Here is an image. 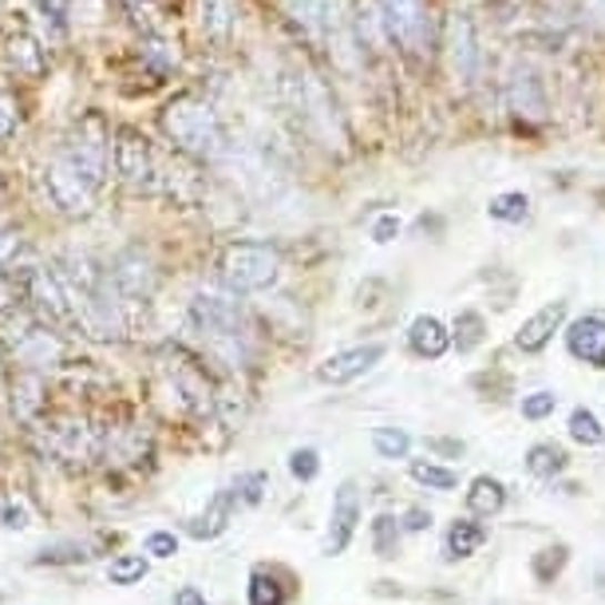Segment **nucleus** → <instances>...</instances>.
Returning <instances> with one entry per match:
<instances>
[{
	"label": "nucleus",
	"mask_w": 605,
	"mask_h": 605,
	"mask_svg": "<svg viewBox=\"0 0 605 605\" xmlns=\"http://www.w3.org/2000/svg\"><path fill=\"white\" fill-rule=\"evenodd\" d=\"M163 131L174 143V151L190 154V159H202V163H214L226 154V131H222V119L210 108L202 95L194 91H182L163 108Z\"/></svg>",
	"instance_id": "1"
},
{
	"label": "nucleus",
	"mask_w": 605,
	"mask_h": 605,
	"mask_svg": "<svg viewBox=\"0 0 605 605\" xmlns=\"http://www.w3.org/2000/svg\"><path fill=\"white\" fill-rule=\"evenodd\" d=\"M222 285L230 293H262L281 278V253L270 242H230L222 250Z\"/></svg>",
	"instance_id": "2"
},
{
	"label": "nucleus",
	"mask_w": 605,
	"mask_h": 605,
	"mask_svg": "<svg viewBox=\"0 0 605 605\" xmlns=\"http://www.w3.org/2000/svg\"><path fill=\"white\" fill-rule=\"evenodd\" d=\"M380 24L407 60H427L435 52L432 0H380Z\"/></svg>",
	"instance_id": "3"
},
{
	"label": "nucleus",
	"mask_w": 605,
	"mask_h": 605,
	"mask_svg": "<svg viewBox=\"0 0 605 605\" xmlns=\"http://www.w3.org/2000/svg\"><path fill=\"white\" fill-rule=\"evenodd\" d=\"M111 163H115V174L127 182V186L143 190V194H159L167 182L151 139L139 135L135 127H119L115 143H111Z\"/></svg>",
	"instance_id": "4"
},
{
	"label": "nucleus",
	"mask_w": 605,
	"mask_h": 605,
	"mask_svg": "<svg viewBox=\"0 0 605 605\" xmlns=\"http://www.w3.org/2000/svg\"><path fill=\"white\" fill-rule=\"evenodd\" d=\"M60 154L83 174V179L103 186V179H108V171H111V131L103 127L100 115L80 119V123L72 127V135H68V143H63Z\"/></svg>",
	"instance_id": "5"
},
{
	"label": "nucleus",
	"mask_w": 605,
	"mask_h": 605,
	"mask_svg": "<svg viewBox=\"0 0 605 605\" xmlns=\"http://www.w3.org/2000/svg\"><path fill=\"white\" fill-rule=\"evenodd\" d=\"M44 190H48V202H52L60 214H72V218L88 214V210L95 206V194H100V186L91 179H83L63 154H56L52 163L44 167Z\"/></svg>",
	"instance_id": "6"
},
{
	"label": "nucleus",
	"mask_w": 605,
	"mask_h": 605,
	"mask_svg": "<svg viewBox=\"0 0 605 605\" xmlns=\"http://www.w3.org/2000/svg\"><path fill=\"white\" fill-rule=\"evenodd\" d=\"M190 313H194V325H199L202 333H206L210 341H218V344H238L245 336L242 313H238V305L230 298H218V293H199L194 305H190Z\"/></svg>",
	"instance_id": "7"
},
{
	"label": "nucleus",
	"mask_w": 605,
	"mask_h": 605,
	"mask_svg": "<svg viewBox=\"0 0 605 605\" xmlns=\"http://www.w3.org/2000/svg\"><path fill=\"white\" fill-rule=\"evenodd\" d=\"M447 60H452V75L463 83V88H471L475 83V72H480V37H475V20L467 17V12H455L452 20H447Z\"/></svg>",
	"instance_id": "8"
},
{
	"label": "nucleus",
	"mask_w": 605,
	"mask_h": 605,
	"mask_svg": "<svg viewBox=\"0 0 605 605\" xmlns=\"http://www.w3.org/2000/svg\"><path fill=\"white\" fill-rule=\"evenodd\" d=\"M380 361H384V344H380V341L356 344V349H344V353L329 356V361L316 369V380H321V384H333V389H341V384H353V380H361L364 372H372Z\"/></svg>",
	"instance_id": "9"
},
{
	"label": "nucleus",
	"mask_w": 605,
	"mask_h": 605,
	"mask_svg": "<svg viewBox=\"0 0 605 605\" xmlns=\"http://www.w3.org/2000/svg\"><path fill=\"white\" fill-rule=\"evenodd\" d=\"M28 301H32L48 321H56V325H63V321H72L75 316L72 290L63 285V278H56V273H48V270L28 273Z\"/></svg>",
	"instance_id": "10"
},
{
	"label": "nucleus",
	"mask_w": 605,
	"mask_h": 605,
	"mask_svg": "<svg viewBox=\"0 0 605 605\" xmlns=\"http://www.w3.org/2000/svg\"><path fill=\"white\" fill-rule=\"evenodd\" d=\"M108 285L119 293V298H131V301L151 298V290H154V270H151V262L143 258V250L119 253L115 265L108 270Z\"/></svg>",
	"instance_id": "11"
},
{
	"label": "nucleus",
	"mask_w": 605,
	"mask_h": 605,
	"mask_svg": "<svg viewBox=\"0 0 605 605\" xmlns=\"http://www.w3.org/2000/svg\"><path fill=\"white\" fill-rule=\"evenodd\" d=\"M506 108L515 111L523 123H543L546 119V91L543 80L531 68H515L506 80Z\"/></svg>",
	"instance_id": "12"
},
{
	"label": "nucleus",
	"mask_w": 605,
	"mask_h": 605,
	"mask_svg": "<svg viewBox=\"0 0 605 605\" xmlns=\"http://www.w3.org/2000/svg\"><path fill=\"white\" fill-rule=\"evenodd\" d=\"M356 523H361V491H356V483L349 480V483H341V487H336V498H333V526H329L325 551L329 554H344V546L353 543Z\"/></svg>",
	"instance_id": "13"
},
{
	"label": "nucleus",
	"mask_w": 605,
	"mask_h": 605,
	"mask_svg": "<svg viewBox=\"0 0 605 605\" xmlns=\"http://www.w3.org/2000/svg\"><path fill=\"white\" fill-rule=\"evenodd\" d=\"M562 321H566V301H551V305L538 309L531 321H523L515 344L523 349V353H543L546 344L554 341V333L562 329Z\"/></svg>",
	"instance_id": "14"
},
{
	"label": "nucleus",
	"mask_w": 605,
	"mask_h": 605,
	"mask_svg": "<svg viewBox=\"0 0 605 605\" xmlns=\"http://www.w3.org/2000/svg\"><path fill=\"white\" fill-rule=\"evenodd\" d=\"M566 344L578 361L594 364V369H605V321L602 316H578V321L566 329Z\"/></svg>",
	"instance_id": "15"
},
{
	"label": "nucleus",
	"mask_w": 605,
	"mask_h": 605,
	"mask_svg": "<svg viewBox=\"0 0 605 605\" xmlns=\"http://www.w3.org/2000/svg\"><path fill=\"white\" fill-rule=\"evenodd\" d=\"M407 344H412V353L424 356V361H440V356L452 349V333L443 329L440 316L424 313V316H416V321L407 325Z\"/></svg>",
	"instance_id": "16"
},
{
	"label": "nucleus",
	"mask_w": 605,
	"mask_h": 605,
	"mask_svg": "<svg viewBox=\"0 0 605 605\" xmlns=\"http://www.w3.org/2000/svg\"><path fill=\"white\" fill-rule=\"evenodd\" d=\"M281 9H285V17H290L309 40H321L329 28V17H333L336 9V0H281Z\"/></svg>",
	"instance_id": "17"
},
{
	"label": "nucleus",
	"mask_w": 605,
	"mask_h": 605,
	"mask_svg": "<svg viewBox=\"0 0 605 605\" xmlns=\"http://www.w3.org/2000/svg\"><path fill=\"white\" fill-rule=\"evenodd\" d=\"M234 506H238V495L234 487L230 491H218L214 498H210V506L202 511V518H194V523L186 526L194 538H218V534L230 526V515H234Z\"/></svg>",
	"instance_id": "18"
},
{
	"label": "nucleus",
	"mask_w": 605,
	"mask_h": 605,
	"mask_svg": "<svg viewBox=\"0 0 605 605\" xmlns=\"http://www.w3.org/2000/svg\"><path fill=\"white\" fill-rule=\"evenodd\" d=\"M199 24L210 40H226L238 24V0H199Z\"/></svg>",
	"instance_id": "19"
},
{
	"label": "nucleus",
	"mask_w": 605,
	"mask_h": 605,
	"mask_svg": "<svg viewBox=\"0 0 605 605\" xmlns=\"http://www.w3.org/2000/svg\"><path fill=\"white\" fill-rule=\"evenodd\" d=\"M503 503H506V491H503V483H498V480H491V475H480V480L471 483V491H467L471 515L491 518V515H498V511H503Z\"/></svg>",
	"instance_id": "20"
},
{
	"label": "nucleus",
	"mask_w": 605,
	"mask_h": 605,
	"mask_svg": "<svg viewBox=\"0 0 605 605\" xmlns=\"http://www.w3.org/2000/svg\"><path fill=\"white\" fill-rule=\"evenodd\" d=\"M483 543H487V531H483L480 523H467V518H460V523L447 531L443 554H447V558H467V554H475Z\"/></svg>",
	"instance_id": "21"
},
{
	"label": "nucleus",
	"mask_w": 605,
	"mask_h": 605,
	"mask_svg": "<svg viewBox=\"0 0 605 605\" xmlns=\"http://www.w3.org/2000/svg\"><path fill=\"white\" fill-rule=\"evenodd\" d=\"M487 214L495 218V222H511V226H518V222L531 218V199H526L523 190H506V194H495V199H491Z\"/></svg>",
	"instance_id": "22"
},
{
	"label": "nucleus",
	"mask_w": 605,
	"mask_h": 605,
	"mask_svg": "<svg viewBox=\"0 0 605 605\" xmlns=\"http://www.w3.org/2000/svg\"><path fill=\"white\" fill-rule=\"evenodd\" d=\"M483 336H487V321H483L475 309H463V313L455 316V336H452L455 349H460V353H475L483 344Z\"/></svg>",
	"instance_id": "23"
},
{
	"label": "nucleus",
	"mask_w": 605,
	"mask_h": 605,
	"mask_svg": "<svg viewBox=\"0 0 605 605\" xmlns=\"http://www.w3.org/2000/svg\"><path fill=\"white\" fill-rule=\"evenodd\" d=\"M562 467H566V452L554 447V443H534L531 455H526V471L538 475V480H551V475H558Z\"/></svg>",
	"instance_id": "24"
},
{
	"label": "nucleus",
	"mask_w": 605,
	"mask_h": 605,
	"mask_svg": "<svg viewBox=\"0 0 605 605\" xmlns=\"http://www.w3.org/2000/svg\"><path fill=\"white\" fill-rule=\"evenodd\" d=\"M602 424H597V416L589 412V407H574L569 412V440L582 443V447H597L602 443Z\"/></svg>",
	"instance_id": "25"
},
{
	"label": "nucleus",
	"mask_w": 605,
	"mask_h": 605,
	"mask_svg": "<svg viewBox=\"0 0 605 605\" xmlns=\"http://www.w3.org/2000/svg\"><path fill=\"white\" fill-rule=\"evenodd\" d=\"M412 480L420 483V487H432V491H455V483H460V475H455L452 467H440V463H412Z\"/></svg>",
	"instance_id": "26"
},
{
	"label": "nucleus",
	"mask_w": 605,
	"mask_h": 605,
	"mask_svg": "<svg viewBox=\"0 0 605 605\" xmlns=\"http://www.w3.org/2000/svg\"><path fill=\"white\" fill-rule=\"evenodd\" d=\"M250 605H285V586L265 569H253L250 578Z\"/></svg>",
	"instance_id": "27"
},
{
	"label": "nucleus",
	"mask_w": 605,
	"mask_h": 605,
	"mask_svg": "<svg viewBox=\"0 0 605 605\" xmlns=\"http://www.w3.org/2000/svg\"><path fill=\"white\" fill-rule=\"evenodd\" d=\"M372 447H376L380 460H404L412 440H407V432H400V427H376V432H372Z\"/></svg>",
	"instance_id": "28"
},
{
	"label": "nucleus",
	"mask_w": 605,
	"mask_h": 605,
	"mask_svg": "<svg viewBox=\"0 0 605 605\" xmlns=\"http://www.w3.org/2000/svg\"><path fill=\"white\" fill-rule=\"evenodd\" d=\"M372 543H376V554L380 558H396L400 554V526L392 515H380L372 523Z\"/></svg>",
	"instance_id": "29"
},
{
	"label": "nucleus",
	"mask_w": 605,
	"mask_h": 605,
	"mask_svg": "<svg viewBox=\"0 0 605 605\" xmlns=\"http://www.w3.org/2000/svg\"><path fill=\"white\" fill-rule=\"evenodd\" d=\"M108 578L111 586H131V582L147 578V558L143 554H123V558H115L108 566Z\"/></svg>",
	"instance_id": "30"
},
{
	"label": "nucleus",
	"mask_w": 605,
	"mask_h": 605,
	"mask_svg": "<svg viewBox=\"0 0 605 605\" xmlns=\"http://www.w3.org/2000/svg\"><path fill=\"white\" fill-rule=\"evenodd\" d=\"M20 123H24V115H20V100L9 88H0V143H9V139L20 131Z\"/></svg>",
	"instance_id": "31"
},
{
	"label": "nucleus",
	"mask_w": 605,
	"mask_h": 605,
	"mask_svg": "<svg viewBox=\"0 0 605 605\" xmlns=\"http://www.w3.org/2000/svg\"><path fill=\"white\" fill-rule=\"evenodd\" d=\"M566 546H551V551H543L538 558H534V578L538 582H554L562 574V566H566Z\"/></svg>",
	"instance_id": "32"
},
{
	"label": "nucleus",
	"mask_w": 605,
	"mask_h": 605,
	"mask_svg": "<svg viewBox=\"0 0 605 605\" xmlns=\"http://www.w3.org/2000/svg\"><path fill=\"white\" fill-rule=\"evenodd\" d=\"M316 471H321V455H316V447H298V452L290 455V475L301 483H313Z\"/></svg>",
	"instance_id": "33"
},
{
	"label": "nucleus",
	"mask_w": 605,
	"mask_h": 605,
	"mask_svg": "<svg viewBox=\"0 0 605 605\" xmlns=\"http://www.w3.org/2000/svg\"><path fill=\"white\" fill-rule=\"evenodd\" d=\"M83 558H91L88 546L63 543V546H52V551H40L32 562H37V566H60V562H83Z\"/></svg>",
	"instance_id": "34"
},
{
	"label": "nucleus",
	"mask_w": 605,
	"mask_h": 605,
	"mask_svg": "<svg viewBox=\"0 0 605 605\" xmlns=\"http://www.w3.org/2000/svg\"><path fill=\"white\" fill-rule=\"evenodd\" d=\"M554 407H558V396H554V392H531V396H523L526 420H546Z\"/></svg>",
	"instance_id": "35"
},
{
	"label": "nucleus",
	"mask_w": 605,
	"mask_h": 605,
	"mask_svg": "<svg viewBox=\"0 0 605 605\" xmlns=\"http://www.w3.org/2000/svg\"><path fill=\"white\" fill-rule=\"evenodd\" d=\"M262 491H265V475H262V471H253V475H242V480L234 483L238 503L258 506V503H262Z\"/></svg>",
	"instance_id": "36"
},
{
	"label": "nucleus",
	"mask_w": 605,
	"mask_h": 605,
	"mask_svg": "<svg viewBox=\"0 0 605 605\" xmlns=\"http://www.w3.org/2000/svg\"><path fill=\"white\" fill-rule=\"evenodd\" d=\"M174 551H179V538H174L171 531H154L151 538H147V554H151V558H171Z\"/></svg>",
	"instance_id": "37"
},
{
	"label": "nucleus",
	"mask_w": 605,
	"mask_h": 605,
	"mask_svg": "<svg viewBox=\"0 0 605 605\" xmlns=\"http://www.w3.org/2000/svg\"><path fill=\"white\" fill-rule=\"evenodd\" d=\"M400 234V218L396 214H380L376 222H372V242H392V238Z\"/></svg>",
	"instance_id": "38"
},
{
	"label": "nucleus",
	"mask_w": 605,
	"mask_h": 605,
	"mask_svg": "<svg viewBox=\"0 0 605 605\" xmlns=\"http://www.w3.org/2000/svg\"><path fill=\"white\" fill-rule=\"evenodd\" d=\"M404 526L407 531H427V526H432V515H427L424 506H412V511L404 515Z\"/></svg>",
	"instance_id": "39"
},
{
	"label": "nucleus",
	"mask_w": 605,
	"mask_h": 605,
	"mask_svg": "<svg viewBox=\"0 0 605 605\" xmlns=\"http://www.w3.org/2000/svg\"><path fill=\"white\" fill-rule=\"evenodd\" d=\"M68 4H72V0H40V12H44V17H52L56 24H63V17H68Z\"/></svg>",
	"instance_id": "40"
},
{
	"label": "nucleus",
	"mask_w": 605,
	"mask_h": 605,
	"mask_svg": "<svg viewBox=\"0 0 605 605\" xmlns=\"http://www.w3.org/2000/svg\"><path fill=\"white\" fill-rule=\"evenodd\" d=\"M427 447H432V452H440V455H452V460H460V455H463V443L460 440H427Z\"/></svg>",
	"instance_id": "41"
},
{
	"label": "nucleus",
	"mask_w": 605,
	"mask_h": 605,
	"mask_svg": "<svg viewBox=\"0 0 605 605\" xmlns=\"http://www.w3.org/2000/svg\"><path fill=\"white\" fill-rule=\"evenodd\" d=\"M174 605H210V602L194 586H182L179 594H174Z\"/></svg>",
	"instance_id": "42"
},
{
	"label": "nucleus",
	"mask_w": 605,
	"mask_h": 605,
	"mask_svg": "<svg viewBox=\"0 0 605 605\" xmlns=\"http://www.w3.org/2000/svg\"><path fill=\"white\" fill-rule=\"evenodd\" d=\"M582 12H589L597 28H605V0H582Z\"/></svg>",
	"instance_id": "43"
},
{
	"label": "nucleus",
	"mask_w": 605,
	"mask_h": 605,
	"mask_svg": "<svg viewBox=\"0 0 605 605\" xmlns=\"http://www.w3.org/2000/svg\"><path fill=\"white\" fill-rule=\"evenodd\" d=\"M4 526H12V531L24 526V511H4Z\"/></svg>",
	"instance_id": "44"
}]
</instances>
